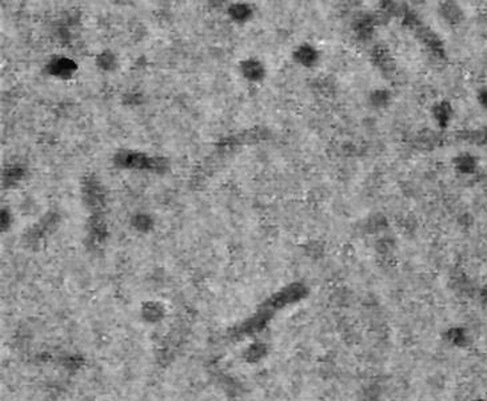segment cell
Segmentation results:
<instances>
[{
	"label": "cell",
	"mask_w": 487,
	"mask_h": 401,
	"mask_svg": "<svg viewBox=\"0 0 487 401\" xmlns=\"http://www.w3.org/2000/svg\"><path fill=\"white\" fill-rule=\"evenodd\" d=\"M297 58H298L301 62L308 64V63L314 62V59H315V52H314V50L310 48V47H302V48L298 51Z\"/></svg>",
	"instance_id": "obj_4"
},
{
	"label": "cell",
	"mask_w": 487,
	"mask_h": 401,
	"mask_svg": "<svg viewBox=\"0 0 487 401\" xmlns=\"http://www.w3.org/2000/svg\"><path fill=\"white\" fill-rule=\"evenodd\" d=\"M117 162L124 168H137V169L158 170L165 163H160L156 158H149L142 153H130L123 152L117 156Z\"/></svg>",
	"instance_id": "obj_1"
},
{
	"label": "cell",
	"mask_w": 487,
	"mask_h": 401,
	"mask_svg": "<svg viewBox=\"0 0 487 401\" xmlns=\"http://www.w3.org/2000/svg\"><path fill=\"white\" fill-rule=\"evenodd\" d=\"M242 70H244V75L248 79H259L263 74V67L254 61L244 63Z\"/></svg>",
	"instance_id": "obj_3"
},
{
	"label": "cell",
	"mask_w": 487,
	"mask_h": 401,
	"mask_svg": "<svg viewBox=\"0 0 487 401\" xmlns=\"http://www.w3.org/2000/svg\"><path fill=\"white\" fill-rule=\"evenodd\" d=\"M230 14L234 16L235 19H246L247 16L250 15V10L247 6H244V4H235L230 8Z\"/></svg>",
	"instance_id": "obj_5"
},
{
	"label": "cell",
	"mask_w": 487,
	"mask_h": 401,
	"mask_svg": "<svg viewBox=\"0 0 487 401\" xmlns=\"http://www.w3.org/2000/svg\"><path fill=\"white\" fill-rule=\"evenodd\" d=\"M75 70H77V64L73 62V61L67 59V58L55 59L54 62L48 66V71H50L52 75H57V77L61 78L70 77Z\"/></svg>",
	"instance_id": "obj_2"
}]
</instances>
